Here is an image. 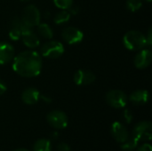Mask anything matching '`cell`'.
I'll return each mask as SVG.
<instances>
[{"mask_svg":"<svg viewBox=\"0 0 152 151\" xmlns=\"http://www.w3.org/2000/svg\"><path fill=\"white\" fill-rule=\"evenodd\" d=\"M43 61L36 51H24L14 56L12 69L16 74L23 77H35L42 70Z\"/></svg>","mask_w":152,"mask_h":151,"instance_id":"1","label":"cell"},{"mask_svg":"<svg viewBox=\"0 0 152 151\" xmlns=\"http://www.w3.org/2000/svg\"><path fill=\"white\" fill-rule=\"evenodd\" d=\"M123 44L130 51H140L146 46V38L141 31L130 30L124 35Z\"/></svg>","mask_w":152,"mask_h":151,"instance_id":"2","label":"cell"},{"mask_svg":"<svg viewBox=\"0 0 152 151\" xmlns=\"http://www.w3.org/2000/svg\"><path fill=\"white\" fill-rule=\"evenodd\" d=\"M64 53L63 44L56 40H51L45 43L40 47V53L43 57L47 59H57Z\"/></svg>","mask_w":152,"mask_h":151,"instance_id":"3","label":"cell"},{"mask_svg":"<svg viewBox=\"0 0 152 151\" xmlns=\"http://www.w3.org/2000/svg\"><path fill=\"white\" fill-rule=\"evenodd\" d=\"M106 102L114 109H123L126 106L128 97L121 90H110L106 93Z\"/></svg>","mask_w":152,"mask_h":151,"instance_id":"4","label":"cell"},{"mask_svg":"<svg viewBox=\"0 0 152 151\" xmlns=\"http://www.w3.org/2000/svg\"><path fill=\"white\" fill-rule=\"evenodd\" d=\"M40 17L38 8L34 4H29L24 8L20 20L26 26L32 28L40 23Z\"/></svg>","mask_w":152,"mask_h":151,"instance_id":"5","label":"cell"},{"mask_svg":"<svg viewBox=\"0 0 152 151\" xmlns=\"http://www.w3.org/2000/svg\"><path fill=\"white\" fill-rule=\"evenodd\" d=\"M47 123L57 130L65 129L68 126L69 119L67 115L61 110H53L46 116Z\"/></svg>","mask_w":152,"mask_h":151,"instance_id":"6","label":"cell"},{"mask_svg":"<svg viewBox=\"0 0 152 151\" xmlns=\"http://www.w3.org/2000/svg\"><path fill=\"white\" fill-rule=\"evenodd\" d=\"M139 142L151 141L152 138V125L150 121H142L138 123L134 130L133 135Z\"/></svg>","mask_w":152,"mask_h":151,"instance_id":"7","label":"cell"},{"mask_svg":"<svg viewBox=\"0 0 152 151\" xmlns=\"http://www.w3.org/2000/svg\"><path fill=\"white\" fill-rule=\"evenodd\" d=\"M63 40L69 44H77L82 42L84 38L83 32L75 27H67L61 32Z\"/></svg>","mask_w":152,"mask_h":151,"instance_id":"8","label":"cell"},{"mask_svg":"<svg viewBox=\"0 0 152 151\" xmlns=\"http://www.w3.org/2000/svg\"><path fill=\"white\" fill-rule=\"evenodd\" d=\"M20 38H22L23 44L28 47V48H36L39 45V38L37 36V34L32 30L31 28L26 26L23 22H22V31H21V36Z\"/></svg>","mask_w":152,"mask_h":151,"instance_id":"9","label":"cell"},{"mask_svg":"<svg viewBox=\"0 0 152 151\" xmlns=\"http://www.w3.org/2000/svg\"><path fill=\"white\" fill-rule=\"evenodd\" d=\"M96 79L95 75L93 71L87 69L77 70L73 77L74 83L77 85H87L93 84Z\"/></svg>","mask_w":152,"mask_h":151,"instance_id":"10","label":"cell"},{"mask_svg":"<svg viewBox=\"0 0 152 151\" xmlns=\"http://www.w3.org/2000/svg\"><path fill=\"white\" fill-rule=\"evenodd\" d=\"M152 60L151 51L148 48H142L135 55L134 63V66L139 69H143L150 66Z\"/></svg>","mask_w":152,"mask_h":151,"instance_id":"11","label":"cell"},{"mask_svg":"<svg viewBox=\"0 0 152 151\" xmlns=\"http://www.w3.org/2000/svg\"><path fill=\"white\" fill-rule=\"evenodd\" d=\"M111 135L119 144L125 142L129 138V133L126 127L120 122H114L110 128Z\"/></svg>","mask_w":152,"mask_h":151,"instance_id":"12","label":"cell"},{"mask_svg":"<svg viewBox=\"0 0 152 151\" xmlns=\"http://www.w3.org/2000/svg\"><path fill=\"white\" fill-rule=\"evenodd\" d=\"M15 51L13 46L7 42H0V65L9 63L13 60Z\"/></svg>","mask_w":152,"mask_h":151,"instance_id":"13","label":"cell"},{"mask_svg":"<svg viewBox=\"0 0 152 151\" xmlns=\"http://www.w3.org/2000/svg\"><path fill=\"white\" fill-rule=\"evenodd\" d=\"M21 31H22V21L20 18L14 17L9 25V37L12 41H17L21 36Z\"/></svg>","mask_w":152,"mask_h":151,"instance_id":"14","label":"cell"},{"mask_svg":"<svg viewBox=\"0 0 152 151\" xmlns=\"http://www.w3.org/2000/svg\"><path fill=\"white\" fill-rule=\"evenodd\" d=\"M40 100V93L34 87L26 88L21 93V101L27 105H34Z\"/></svg>","mask_w":152,"mask_h":151,"instance_id":"15","label":"cell"},{"mask_svg":"<svg viewBox=\"0 0 152 151\" xmlns=\"http://www.w3.org/2000/svg\"><path fill=\"white\" fill-rule=\"evenodd\" d=\"M150 93L147 90H136L129 96V101L135 105H143L148 102Z\"/></svg>","mask_w":152,"mask_h":151,"instance_id":"16","label":"cell"},{"mask_svg":"<svg viewBox=\"0 0 152 151\" xmlns=\"http://www.w3.org/2000/svg\"><path fill=\"white\" fill-rule=\"evenodd\" d=\"M37 29L39 36H41L45 39H51L53 36V29L47 23H39L37 26Z\"/></svg>","mask_w":152,"mask_h":151,"instance_id":"17","label":"cell"},{"mask_svg":"<svg viewBox=\"0 0 152 151\" xmlns=\"http://www.w3.org/2000/svg\"><path fill=\"white\" fill-rule=\"evenodd\" d=\"M71 14L68 10H61L60 12L56 13L53 17V22L57 25H61L63 23H66L69 20Z\"/></svg>","mask_w":152,"mask_h":151,"instance_id":"18","label":"cell"},{"mask_svg":"<svg viewBox=\"0 0 152 151\" xmlns=\"http://www.w3.org/2000/svg\"><path fill=\"white\" fill-rule=\"evenodd\" d=\"M51 142L46 139L37 140L33 146V151H51Z\"/></svg>","mask_w":152,"mask_h":151,"instance_id":"19","label":"cell"},{"mask_svg":"<svg viewBox=\"0 0 152 151\" xmlns=\"http://www.w3.org/2000/svg\"><path fill=\"white\" fill-rule=\"evenodd\" d=\"M138 144H139V141L134 136H132L131 138L129 137L125 142L121 143L120 148L124 151H133L137 148Z\"/></svg>","mask_w":152,"mask_h":151,"instance_id":"20","label":"cell"},{"mask_svg":"<svg viewBox=\"0 0 152 151\" xmlns=\"http://www.w3.org/2000/svg\"><path fill=\"white\" fill-rule=\"evenodd\" d=\"M142 5V0H126V8L130 12H136L141 9Z\"/></svg>","mask_w":152,"mask_h":151,"instance_id":"21","label":"cell"},{"mask_svg":"<svg viewBox=\"0 0 152 151\" xmlns=\"http://www.w3.org/2000/svg\"><path fill=\"white\" fill-rule=\"evenodd\" d=\"M56 7L61 10H68L72 4L73 0H53Z\"/></svg>","mask_w":152,"mask_h":151,"instance_id":"22","label":"cell"},{"mask_svg":"<svg viewBox=\"0 0 152 151\" xmlns=\"http://www.w3.org/2000/svg\"><path fill=\"white\" fill-rule=\"evenodd\" d=\"M123 117H124V119L126 120V122L127 124H129V123H131L132 120H133V114H132V112H131L130 110L126 109V110H124V112H123Z\"/></svg>","mask_w":152,"mask_h":151,"instance_id":"23","label":"cell"},{"mask_svg":"<svg viewBox=\"0 0 152 151\" xmlns=\"http://www.w3.org/2000/svg\"><path fill=\"white\" fill-rule=\"evenodd\" d=\"M57 150L58 151H70V147L69 144L65 142H61L57 145Z\"/></svg>","mask_w":152,"mask_h":151,"instance_id":"24","label":"cell"},{"mask_svg":"<svg viewBox=\"0 0 152 151\" xmlns=\"http://www.w3.org/2000/svg\"><path fill=\"white\" fill-rule=\"evenodd\" d=\"M145 38H146V45L148 46H151L152 44V29L151 28L149 29L147 35L145 36Z\"/></svg>","mask_w":152,"mask_h":151,"instance_id":"25","label":"cell"},{"mask_svg":"<svg viewBox=\"0 0 152 151\" xmlns=\"http://www.w3.org/2000/svg\"><path fill=\"white\" fill-rule=\"evenodd\" d=\"M137 151H152L151 145L149 143H145V144L142 145L141 147H139Z\"/></svg>","mask_w":152,"mask_h":151,"instance_id":"26","label":"cell"},{"mask_svg":"<svg viewBox=\"0 0 152 151\" xmlns=\"http://www.w3.org/2000/svg\"><path fill=\"white\" fill-rule=\"evenodd\" d=\"M68 11L69 12L70 14L76 15V14H77V12H79V9H78L77 6H72V5H71V6L68 9Z\"/></svg>","mask_w":152,"mask_h":151,"instance_id":"27","label":"cell"},{"mask_svg":"<svg viewBox=\"0 0 152 151\" xmlns=\"http://www.w3.org/2000/svg\"><path fill=\"white\" fill-rule=\"evenodd\" d=\"M6 90H7V87L5 84L2 80H0V95H3L6 92Z\"/></svg>","mask_w":152,"mask_h":151,"instance_id":"28","label":"cell"},{"mask_svg":"<svg viewBox=\"0 0 152 151\" xmlns=\"http://www.w3.org/2000/svg\"><path fill=\"white\" fill-rule=\"evenodd\" d=\"M40 99H42L44 101H45V102H51V99L49 98V97H47V96H44V95H40Z\"/></svg>","mask_w":152,"mask_h":151,"instance_id":"29","label":"cell"},{"mask_svg":"<svg viewBox=\"0 0 152 151\" xmlns=\"http://www.w3.org/2000/svg\"><path fill=\"white\" fill-rule=\"evenodd\" d=\"M14 151H28V150H26V149H18V150H16Z\"/></svg>","mask_w":152,"mask_h":151,"instance_id":"30","label":"cell"},{"mask_svg":"<svg viewBox=\"0 0 152 151\" xmlns=\"http://www.w3.org/2000/svg\"><path fill=\"white\" fill-rule=\"evenodd\" d=\"M146 1H147V2H149V3H150V2H151V0H146Z\"/></svg>","mask_w":152,"mask_h":151,"instance_id":"31","label":"cell"},{"mask_svg":"<svg viewBox=\"0 0 152 151\" xmlns=\"http://www.w3.org/2000/svg\"><path fill=\"white\" fill-rule=\"evenodd\" d=\"M21 1H23V2H26V1H28V0H21Z\"/></svg>","mask_w":152,"mask_h":151,"instance_id":"32","label":"cell"}]
</instances>
